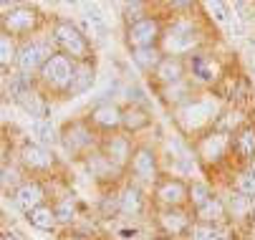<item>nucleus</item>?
Here are the masks:
<instances>
[{
  "label": "nucleus",
  "instance_id": "nucleus-15",
  "mask_svg": "<svg viewBox=\"0 0 255 240\" xmlns=\"http://www.w3.org/2000/svg\"><path fill=\"white\" fill-rule=\"evenodd\" d=\"M101 154L106 159H112L119 169L129 172V164H131V157H134V149L136 144L131 142V136L127 131H114V134H106L101 136Z\"/></svg>",
  "mask_w": 255,
  "mask_h": 240
},
{
  "label": "nucleus",
  "instance_id": "nucleus-10",
  "mask_svg": "<svg viewBox=\"0 0 255 240\" xmlns=\"http://www.w3.org/2000/svg\"><path fill=\"white\" fill-rule=\"evenodd\" d=\"M127 175H129L131 182H136V185H141V187H154V185L162 180L157 149L149 147V144H136Z\"/></svg>",
  "mask_w": 255,
  "mask_h": 240
},
{
  "label": "nucleus",
  "instance_id": "nucleus-31",
  "mask_svg": "<svg viewBox=\"0 0 255 240\" xmlns=\"http://www.w3.org/2000/svg\"><path fill=\"white\" fill-rule=\"evenodd\" d=\"M185 240H225V230H223V225H210V223L195 220Z\"/></svg>",
  "mask_w": 255,
  "mask_h": 240
},
{
  "label": "nucleus",
  "instance_id": "nucleus-21",
  "mask_svg": "<svg viewBox=\"0 0 255 240\" xmlns=\"http://www.w3.org/2000/svg\"><path fill=\"white\" fill-rule=\"evenodd\" d=\"M233 157L240 162V167L255 162V121H248L233 134Z\"/></svg>",
  "mask_w": 255,
  "mask_h": 240
},
{
  "label": "nucleus",
  "instance_id": "nucleus-11",
  "mask_svg": "<svg viewBox=\"0 0 255 240\" xmlns=\"http://www.w3.org/2000/svg\"><path fill=\"white\" fill-rule=\"evenodd\" d=\"M18 164L28 177H48L56 169V157L48 147L38 144V142H23L18 149Z\"/></svg>",
  "mask_w": 255,
  "mask_h": 240
},
{
  "label": "nucleus",
  "instance_id": "nucleus-32",
  "mask_svg": "<svg viewBox=\"0 0 255 240\" xmlns=\"http://www.w3.org/2000/svg\"><path fill=\"white\" fill-rule=\"evenodd\" d=\"M99 215H101L104 220H114V218L122 215V195H119V190H109V192L101 197V202H99Z\"/></svg>",
  "mask_w": 255,
  "mask_h": 240
},
{
  "label": "nucleus",
  "instance_id": "nucleus-37",
  "mask_svg": "<svg viewBox=\"0 0 255 240\" xmlns=\"http://www.w3.org/2000/svg\"><path fill=\"white\" fill-rule=\"evenodd\" d=\"M202 8L210 10V13H217V15L212 18V20H217V25H223V23H225V18H228V15H225V3H205Z\"/></svg>",
  "mask_w": 255,
  "mask_h": 240
},
{
  "label": "nucleus",
  "instance_id": "nucleus-16",
  "mask_svg": "<svg viewBox=\"0 0 255 240\" xmlns=\"http://www.w3.org/2000/svg\"><path fill=\"white\" fill-rule=\"evenodd\" d=\"M122 117H124V107L114 104V101H101V104H96V107L89 112L86 121H89L101 136H106V134L122 131Z\"/></svg>",
  "mask_w": 255,
  "mask_h": 240
},
{
  "label": "nucleus",
  "instance_id": "nucleus-23",
  "mask_svg": "<svg viewBox=\"0 0 255 240\" xmlns=\"http://www.w3.org/2000/svg\"><path fill=\"white\" fill-rule=\"evenodd\" d=\"M152 126V114L144 109L141 104H127L124 107V117H122V131H127L129 136L131 134H139L144 129Z\"/></svg>",
  "mask_w": 255,
  "mask_h": 240
},
{
  "label": "nucleus",
  "instance_id": "nucleus-17",
  "mask_svg": "<svg viewBox=\"0 0 255 240\" xmlns=\"http://www.w3.org/2000/svg\"><path fill=\"white\" fill-rule=\"evenodd\" d=\"M13 202L20 213H30L35 208L48 202V190H46V182L38 180V177H25V182L13 192Z\"/></svg>",
  "mask_w": 255,
  "mask_h": 240
},
{
  "label": "nucleus",
  "instance_id": "nucleus-19",
  "mask_svg": "<svg viewBox=\"0 0 255 240\" xmlns=\"http://www.w3.org/2000/svg\"><path fill=\"white\" fill-rule=\"evenodd\" d=\"M185 79H187V58H179V56H164L159 66L152 71V81L157 89L174 86Z\"/></svg>",
  "mask_w": 255,
  "mask_h": 240
},
{
  "label": "nucleus",
  "instance_id": "nucleus-4",
  "mask_svg": "<svg viewBox=\"0 0 255 240\" xmlns=\"http://www.w3.org/2000/svg\"><path fill=\"white\" fill-rule=\"evenodd\" d=\"M48 36L56 43L58 53H66L68 58H74L76 63L94 61V46H91V41L84 36V30L74 20H66V18L53 20Z\"/></svg>",
  "mask_w": 255,
  "mask_h": 240
},
{
  "label": "nucleus",
  "instance_id": "nucleus-12",
  "mask_svg": "<svg viewBox=\"0 0 255 240\" xmlns=\"http://www.w3.org/2000/svg\"><path fill=\"white\" fill-rule=\"evenodd\" d=\"M152 205L157 210L190 208V182L182 177H162L152 187Z\"/></svg>",
  "mask_w": 255,
  "mask_h": 240
},
{
  "label": "nucleus",
  "instance_id": "nucleus-13",
  "mask_svg": "<svg viewBox=\"0 0 255 240\" xmlns=\"http://www.w3.org/2000/svg\"><path fill=\"white\" fill-rule=\"evenodd\" d=\"M164 20L159 15H149L139 23L127 25V43L131 51H144V48H159L162 36H164Z\"/></svg>",
  "mask_w": 255,
  "mask_h": 240
},
{
  "label": "nucleus",
  "instance_id": "nucleus-2",
  "mask_svg": "<svg viewBox=\"0 0 255 240\" xmlns=\"http://www.w3.org/2000/svg\"><path fill=\"white\" fill-rule=\"evenodd\" d=\"M202 48V28L195 15H177L172 23L164 25V36L159 43V51L164 56H179L187 58L195 51Z\"/></svg>",
  "mask_w": 255,
  "mask_h": 240
},
{
  "label": "nucleus",
  "instance_id": "nucleus-24",
  "mask_svg": "<svg viewBox=\"0 0 255 240\" xmlns=\"http://www.w3.org/2000/svg\"><path fill=\"white\" fill-rule=\"evenodd\" d=\"M96 84V61H84L76 63V71H74V81H71L66 96H81L86 91H91V86Z\"/></svg>",
  "mask_w": 255,
  "mask_h": 240
},
{
  "label": "nucleus",
  "instance_id": "nucleus-34",
  "mask_svg": "<svg viewBox=\"0 0 255 240\" xmlns=\"http://www.w3.org/2000/svg\"><path fill=\"white\" fill-rule=\"evenodd\" d=\"M215 197V190L207 185V182H192L190 185V210H200L207 200Z\"/></svg>",
  "mask_w": 255,
  "mask_h": 240
},
{
  "label": "nucleus",
  "instance_id": "nucleus-30",
  "mask_svg": "<svg viewBox=\"0 0 255 240\" xmlns=\"http://www.w3.org/2000/svg\"><path fill=\"white\" fill-rule=\"evenodd\" d=\"M233 192H238L245 200L255 202V172L250 167H240L233 175Z\"/></svg>",
  "mask_w": 255,
  "mask_h": 240
},
{
  "label": "nucleus",
  "instance_id": "nucleus-36",
  "mask_svg": "<svg viewBox=\"0 0 255 240\" xmlns=\"http://www.w3.org/2000/svg\"><path fill=\"white\" fill-rule=\"evenodd\" d=\"M149 5L147 3H141V0H136V3H127L124 5V23L131 25V23H139L144 18H149Z\"/></svg>",
  "mask_w": 255,
  "mask_h": 240
},
{
  "label": "nucleus",
  "instance_id": "nucleus-6",
  "mask_svg": "<svg viewBox=\"0 0 255 240\" xmlns=\"http://www.w3.org/2000/svg\"><path fill=\"white\" fill-rule=\"evenodd\" d=\"M187 79L197 89L210 91L212 86H217L225 79V66H223V61L217 58L215 53L200 48L192 56H187Z\"/></svg>",
  "mask_w": 255,
  "mask_h": 240
},
{
  "label": "nucleus",
  "instance_id": "nucleus-28",
  "mask_svg": "<svg viewBox=\"0 0 255 240\" xmlns=\"http://www.w3.org/2000/svg\"><path fill=\"white\" fill-rule=\"evenodd\" d=\"M15 104H18L28 117H46V112H48V107H46V96H43V91L38 89V84H35L25 96H20Z\"/></svg>",
  "mask_w": 255,
  "mask_h": 240
},
{
  "label": "nucleus",
  "instance_id": "nucleus-8",
  "mask_svg": "<svg viewBox=\"0 0 255 240\" xmlns=\"http://www.w3.org/2000/svg\"><path fill=\"white\" fill-rule=\"evenodd\" d=\"M56 43L51 41V36H33L28 41L20 43V53H18V63L15 71L25 74V76H38L41 68L56 56Z\"/></svg>",
  "mask_w": 255,
  "mask_h": 240
},
{
  "label": "nucleus",
  "instance_id": "nucleus-27",
  "mask_svg": "<svg viewBox=\"0 0 255 240\" xmlns=\"http://www.w3.org/2000/svg\"><path fill=\"white\" fill-rule=\"evenodd\" d=\"M18 53H20V46L13 36L0 30V66H3V76L10 74V68L15 71V63H18Z\"/></svg>",
  "mask_w": 255,
  "mask_h": 240
},
{
  "label": "nucleus",
  "instance_id": "nucleus-38",
  "mask_svg": "<svg viewBox=\"0 0 255 240\" xmlns=\"http://www.w3.org/2000/svg\"><path fill=\"white\" fill-rule=\"evenodd\" d=\"M0 240H23V238H20L18 233H10V230H5V233H3V238H0Z\"/></svg>",
  "mask_w": 255,
  "mask_h": 240
},
{
  "label": "nucleus",
  "instance_id": "nucleus-14",
  "mask_svg": "<svg viewBox=\"0 0 255 240\" xmlns=\"http://www.w3.org/2000/svg\"><path fill=\"white\" fill-rule=\"evenodd\" d=\"M195 223V215L190 208H169V210H154V225L164 238H187L190 228Z\"/></svg>",
  "mask_w": 255,
  "mask_h": 240
},
{
  "label": "nucleus",
  "instance_id": "nucleus-5",
  "mask_svg": "<svg viewBox=\"0 0 255 240\" xmlns=\"http://www.w3.org/2000/svg\"><path fill=\"white\" fill-rule=\"evenodd\" d=\"M41 10L28 3H3V15H0V30L13 36L15 41H28L33 33L41 28Z\"/></svg>",
  "mask_w": 255,
  "mask_h": 240
},
{
  "label": "nucleus",
  "instance_id": "nucleus-26",
  "mask_svg": "<svg viewBox=\"0 0 255 240\" xmlns=\"http://www.w3.org/2000/svg\"><path fill=\"white\" fill-rule=\"evenodd\" d=\"M25 220H28V225L30 228H35V230H43V233H53L56 228H58V218H56V213H53V205H41V208H35V210H30L28 215H25Z\"/></svg>",
  "mask_w": 255,
  "mask_h": 240
},
{
  "label": "nucleus",
  "instance_id": "nucleus-25",
  "mask_svg": "<svg viewBox=\"0 0 255 240\" xmlns=\"http://www.w3.org/2000/svg\"><path fill=\"white\" fill-rule=\"evenodd\" d=\"M195 215V220L197 223H210V225H223L228 218H230V213H228V205H225V200L223 197H212V200H207L200 210H195L192 213Z\"/></svg>",
  "mask_w": 255,
  "mask_h": 240
},
{
  "label": "nucleus",
  "instance_id": "nucleus-18",
  "mask_svg": "<svg viewBox=\"0 0 255 240\" xmlns=\"http://www.w3.org/2000/svg\"><path fill=\"white\" fill-rule=\"evenodd\" d=\"M84 164H86L89 175H91L96 182H101V185H106V187H112V190H114V185L127 175L124 169H119L112 159H106V157L101 154V149L91 152V154L84 159Z\"/></svg>",
  "mask_w": 255,
  "mask_h": 240
},
{
  "label": "nucleus",
  "instance_id": "nucleus-7",
  "mask_svg": "<svg viewBox=\"0 0 255 240\" xmlns=\"http://www.w3.org/2000/svg\"><path fill=\"white\" fill-rule=\"evenodd\" d=\"M74 71H76V61L68 58L66 53H56L41 68V74L35 76V84H38V89L46 91V94H61V96H66L71 81H74Z\"/></svg>",
  "mask_w": 255,
  "mask_h": 240
},
{
  "label": "nucleus",
  "instance_id": "nucleus-33",
  "mask_svg": "<svg viewBox=\"0 0 255 240\" xmlns=\"http://www.w3.org/2000/svg\"><path fill=\"white\" fill-rule=\"evenodd\" d=\"M131 56H134V63L141 68L144 74H149L152 76V71L159 66V61L164 58V53L159 51V48H144V51H131Z\"/></svg>",
  "mask_w": 255,
  "mask_h": 240
},
{
  "label": "nucleus",
  "instance_id": "nucleus-29",
  "mask_svg": "<svg viewBox=\"0 0 255 240\" xmlns=\"http://www.w3.org/2000/svg\"><path fill=\"white\" fill-rule=\"evenodd\" d=\"M53 213L58 218V225H74L79 220V200L74 195H63L53 202Z\"/></svg>",
  "mask_w": 255,
  "mask_h": 240
},
{
  "label": "nucleus",
  "instance_id": "nucleus-3",
  "mask_svg": "<svg viewBox=\"0 0 255 240\" xmlns=\"http://www.w3.org/2000/svg\"><path fill=\"white\" fill-rule=\"evenodd\" d=\"M58 142L68 157L86 159L91 152H96L101 147V134L86 121V117L84 119H68L58 131Z\"/></svg>",
  "mask_w": 255,
  "mask_h": 240
},
{
  "label": "nucleus",
  "instance_id": "nucleus-20",
  "mask_svg": "<svg viewBox=\"0 0 255 240\" xmlns=\"http://www.w3.org/2000/svg\"><path fill=\"white\" fill-rule=\"evenodd\" d=\"M119 195H122V215H127V218L144 215V213H147V208H149V202H152V197H147L144 187L136 185V182H131V180L119 190Z\"/></svg>",
  "mask_w": 255,
  "mask_h": 240
},
{
  "label": "nucleus",
  "instance_id": "nucleus-22",
  "mask_svg": "<svg viewBox=\"0 0 255 240\" xmlns=\"http://www.w3.org/2000/svg\"><path fill=\"white\" fill-rule=\"evenodd\" d=\"M195 84L190 81V79H185V81H179V84H174V86H164V89H157L159 91V96H162V101L169 107V109H182L185 104H190V101L197 96L195 94Z\"/></svg>",
  "mask_w": 255,
  "mask_h": 240
},
{
  "label": "nucleus",
  "instance_id": "nucleus-35",
  "mask_svg": "<svg viewBox=\"0 0 255 240\" xmlns=\"http://www.w3.org/2000/svg\"><path fill=\"white\" fill-rule=\"evenodd\" d=\"M20 172H23L20 164H10V162L3 164V192H5V195H13V192L25 182V180L20 177Z\"/></svg>",
  "mask_w": 255,
  "mask_h": 240
},
{
  "label": "nucleus",
  "instance_id": "nucleus-39",
  "mask_svg": "<svg viewBox=\"0 0 255 240\" xmlns=\"http://www.w3.org/2000/svg\"><path fill=\"white\" fill-rule=\"evenodd\" d=\"M157 240H172V238H157Z\"/></svg>",
  "mask_w": 255,
  "mask_h": 240
},
{
  "label": "nucleus",
  "instance_id": "nucleus-1",
  "mask_svg": "<svg viewBox=\"0 0 255 240\" xmlns=\"http://www.w3.org/2000/svg\"><path fill=\"white\" fill-rule=\"evenodd\" d=\"M223 112H225L223 96L212 94V91H202L190 101V104H185L182 109L174 112V124L182 134L197 139V136H202L205 131L215 129V124L220 121Z\"/></svg>",
  "mask_w": 255,
  "mask_h": 240
},
{
  "label": "nucleus",
  "instance_id": "nucleus-9",
  "mask_svg": "<svg viewBox=\"0 0 255 240\" xmlns=\"http://www.w3.org/2000/svg\"><path fill=\"white\" fill-rule=\"evenodd\" d=\"M195 154L205 167H217L228 157H233V134L223 129H210L195 139Z\"/></svg>",
  "mask_w": 255,
  "mask_h": 240
}]
</instances>
